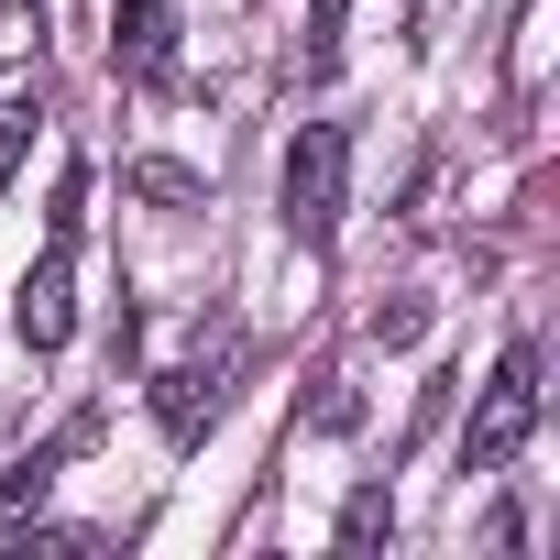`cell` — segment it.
Instances as JSON below:
<instances>
[{
    "label": "cell",
    "mask_w": 560,
    "mask_h": 560,
    "mask_svg": "<svg viewBox=\"0 0 560 560\" xmlns=\"http://www.w3.org/2000/svg\"><path fill=\"white\" fill-rule=\"evenodd\" d=\"M275 198H287V231L298 242H330L341 231V198H352V132L341 121H308L275 165Z\"/></svg>",
    "instance_id": "cell-1"
},
{
    "label": "cell",
    "mask_w": 560,
    "mask_h": 560,
    "mask_svg": "<svg viewBox=\"0 0 560 560\" xmlns=\"http://www.w3.org/2000/svg\"><path fill=\"white\" fill-rule=\"evenodd\" d=\"M538 440V352L516 341L494 374H483V396H472V418H462V472H505L516 451Z\"/></svg>",
    "instance_id": "cell-2"
},
{
    "label": "cell",
    "mask_w": 560,
    "mask_h": 560,
    "mask_svg": "<svg viewBox=\"0 0 560 560\" xmlns=\"http://www.w3.org/2000/svg\"><path fill=\"white\" fill-rule=\"evenodd\" d=\"M12 330H23V352H67V330H78V231H56V242H45V264L23 275Z\"/></svg>",
    "instance_id": "cell-3"
},
{
    "label": "cell",
    "mask_w": 560,
    "mask_h": 560,
    "mask_svg": "<svg viewBox=\"0 0 560 560\" xmlns=\"http://www.w3.org/2000/svg\"><path fill=\"white\" fill-rule=\"evenodd\" d=\"M89 440H100V418H67V429H56V440H34L23 462H0V538L45 516V494H56V462H67V451H89Z\"/></svg>",
    "instance_id": "cell-4"
},
{
    "label": "cell",
    "mask_w": 560,
    "mask_h": 560,
    "mask_svg": "<svg viewBox=\"0 0 560 560\" xmlns=\"http://www.w3.org/2000/svg\"><path fill=\"white\" fill-rule=\"evenodd\" d=\"M220 418V363H176V374H154V429L187 451L198 429Z\"/></svg>",
    "instance_id": "cell-5"
},
{
    "label": "cell",
    "mask_w": 560,
    "mask_h": 560,
    "mask_svg": "<svg viewBox=\"0 0 560 560\" xmlns=\"http://www.w3.org/2000/svg\"><path fill=\"white\" fill-rule=\"evenodd\" d=\"M34 121H45V89H34V78H12V89H0V187L23 176V143H34Z\"/></svg>",
    "instance_id": "cell-6"
},
{
    "label": "cell",
    "mask_w": 560,
    "mask_h": 560,
    "mask_svg": "<svg viewBox=\"0 0 560 560\" xmlns=\"http://www.w3.org/2000/svg\"><path fill=\"white\" fill-rule=\"evenodd\" d=\"M341 23H352V0H308V78H341Z\"/></svg>",
    "instance_id": "cell-7"
},
{
    "label": "cell",
    "mask_w": 560,
    "mask_h": 560,
    "mask_svg": "<svg viewBox=\"0 0 560 560\" xmlns=\"http://www.w3.org/2000/svg\"><path fill=\"white\" fill-rule=\"evenodd\" d=\"M132 198H154V209H198V176L165 165V154H143V165H132Z\"/></svg>",
    "instance_id": "cell-8"
},
{
    "label": "cell",
    "mask_w": 560,
    "mask_h": 560,
    "mask_svg": "<svg viewBox=\"0 0 560 560\" xmlns=\"http://www.w3.org/2000/svg\"><path fill=\"white\" fill-rule=\"evenodd\" d=\"M385 527H396V505H385V483H363V494L341 505V538L363 549V538H385Z\"/></svg>",
    "instance_id": "cell-9"
},
{
    "label": "cell",
    "mask_w": 560,
    "mask_h": 560,
    "mask_svg": "<svg viewBox=\"0 0 560 560\" xmlns=\"http://www.w3.org/2000/svg\"><path fill=\"white\" fill-rule=\"evenodd\" d=\"M418 330H429V308H418V298H396V308H374V341H418Z\"/></svg>",
    "instance_id": "cell-10"
}]
</instances>
